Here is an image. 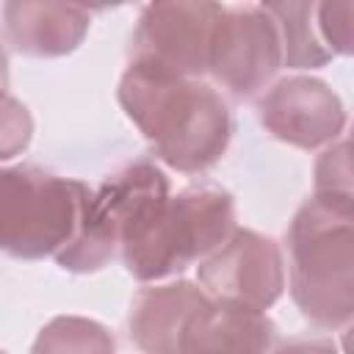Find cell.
Returning a JSON list of instances; mask_svg holds the SVG:
<instances>
[{
  "label": "cell",
  "mask_w": 354,
  "mask_h": 354,
  "mask_svg": "<svg viewBox=\"0 0 354 354\" xmlns=\"http://www.w3.org/2000/svg\"><path fill=\"white\" fill-rule=\"evenodd\" d=\"M224 6L205 0H171L144 6L130 39V66L166 77L199 80L210 64L213 30Z\"/></svg>",
  "instance_id": "obj_5"
},
{
  "label": "cell",
  "mask_w": 354,
  "mask_h": 354,
  "mask_svg": "<svg viewBox=\"0 0 354 354\" xmlns=\"http://www.w3.org/2000/svg\"><path fill=\"white\" fill-rule=\"evenodd\" d=\"M207 301V293L188 279L141 288L130 304L127 318L133 343L141 354H180L188 321Z\"/></svg>",
  "instance_id": "obj_9"
},
{
  "label": "cell",
  "mask_w": 354,
  "mask_h": 354,
  "mask_svg": "<svg viewBox=\"0 0 354 354\" xmlns=\"http://www.w3.org/2000/svg\"><path fill=\"white\" fill-rule=\"evenodd\" d=\"M271 354H337L335 343L332 340H321V337H296V340H288L282 346H277Z\"/></svg>",
  "instance_id": "obj_17"
},
{
  "label": "cell",
  "mask_w": 354,
  "mask_h": 354,
  "mask_svg": "<svg viewBox=\"0 0 354 354\" xmlns=\"http://www.w3.org/2000/svg\"><path fill=\"white\" fill-rule=\"evenodd\" d=\"M119 102L155 155L183 174L210 169L230 147L232 113L224 97L202 80L127 66L119 80Z\"/></svg>",
  "instance_id": "obj_1"
},
{
  "label": "cell",
  "mask_w": 354,
  "mask_h": 354,
  "mask_svg": "<svg viewBox=\"0 0 354 354\" xmlns=\"http://www.w3.org/2000/svg\"><path fill=\"white\" fill-rule=\"evenodd\" d=\"M0 354H6V351H0Z\"/></svg>",
  "instance_id": "obj_19"
},
{
  "label": "cell",
  "mask_w": 354,
  "mask_h": 354,
  "mask_svg": "<svg viewBox=\"0 0 354 354\" xmlns=\"http://www.w3.org/2000/svg\"><path fill=\"white\" fill-rule=\"evenodd\" d=\"M288 282L299 313L340 329L354 315V205L310 196L288 227Z\"/></svg>",
  "instance_id": "obj_2"
},
{
  "label": "cell",
  "mask_w": 354,
  "mask_h": 354,
  "mask_svg": "<svg viewBox=\"0 0 354 354\" xmlns=\"http://www.w3.org/2000/svg\"><path fill=\"white\" fill-rule=\"evenodd\" d=\"M235 230V202L218 185H188L169 196L160 216L144 235L122 246L127 271L141 282L180 274L194 260H205Z\"/></svg>",
  "instance_id": "obj_3"
},
{
  "label": "cell",
  "mask_w": 354,
  "mask_h": 354,
  "mask_svg": "<svg viewBox=\"0 0 354 354\" xmlns=\"http://www.w3.org/2000/svg\"><path fill=\"white\" fill-rule=\"evenodd\" d=\"M282 66V44L263 6L224 8L210 44L207 72L232 97H252Z\"/></svg>",
  "instance_id": "obj_7"
},
{
  "label": "cell",
  "mask_w": 354,
  "mask_h": 354,
  "mask_svg": "<svg viewBox=\"0 0 354 354\" xmlns=\"http://www.w3.org/2000/svg\"><path fill=\"white\" fill-rule=\"evenodd\" d=\"M33 138L30 111L11 94L0 97V163L22 155Z\"/></svg>",
  "instance_id": "obj_15"
},
{
  "label": "cell",
  "mask_w": 354,
  "mask_h": 354,
  "mask_svg": "<svg viewBox=\"0 0 354 354\" xmlns=\"http://www.w3.org/2000/svg\"><path fill=\"white\" fill-rule=\"evenodd\" d=\"M260 124L279 141L299 149L329 147L346 127L340 97L318 77L293 75L277 80L257 102Z\"/></svg>",
  "instance_id": "obj_8"
},
{
  "label": "cell",
  "mask_w": 354,
  "mask_h": 354,
  "mask_svg": "<svg viewBox=\"0 0 354 354\" xmlns=\"http://www.w3.org/2000/svg\"><path fill=\"white\" fill-rule=\"evenodd\" d=\"M321 39L332 55H351L354 50V3H315Z\"/></svg>",
  "instance_id": "obj_16"
},
{
  "label": "cell",
  "mask_w": 354,
  "mask_h": 354,
  "mask_svg": "<svg viewBox=\"0 0 354 354\" xmlns=\"http://www.w3.org/2000/svg\"><path fill=\"white\" fill-rule=\"evenodd\" d=\"M6 94H8V55L0 44V97H6Z\"/></svg>",
  "instance_id": "obj_18"
},
{
  "label": "cell",
  "mask_w": 354,
  "mask_h": 354,
  "mask_svg": "<svg viewBox=\"0 0 354 354\" xmlns=\"http://www.w3.org/2000/svg\"><path fill=\"white\" fill-rule=\"evenodd\" d=\"M30 354H116V343L100 321L58 315L41 326Z\"/></svg>",
  "instance_id": "obj_13"
},
{
  "label": "cell",
  "mask_w": 354,
  "mask_h": 354,
  "mask_svg": "<svg viewBox=\"0 0 354 354\" xmlns=\"http://www.w3.org/2000/svg\"><path fill=\"white\" fill-rule=\"evenodd\" d=\"M266 14L274 19L279 44H282V64L290 69H318L329 64L335 55L326 50L318 19L315 3L307 0H282V3H260Z\"/></svg>",
  "instance_id": "obj_12"
},
{
  "label": "cell",
  "mask_w": 354,
  "mask_h": 354,
  "mask_svg": "<svg viewBox=\"0 0 354 354\" xmlns=\"http://www.w3.org/2000/svg\"><path fill=\"white\" fill-rule=\"evenodd\" d=\"M0 14L6 39L14 50L33 58H61L75 53L91 25V11L75 3L11 0Z\"/></svg>",
  "instance_id": "obj_10"
},
{
  "label": "cell",
  "mask_w": 354,
  "mask_h": 354,
  "mask_svg": "<svg viewBox=\"0 0 354 354\" xmlns=\"http://www.w3.org/2000/svg\"><path fill=\"white\" fill-rule=\"evenodd\" d=\"M199 285L213 301L266 313L285 288L282 252L271 238L235 227L216 252L199 260Z\"/></svg>",
  "instance_id": "obj_6"
},
{
  "label": "cell",
  "mask_w": 354,
  "mask_h": 354,
  "mask_svg": "<svg viewBox=\"0 0 354 354\" xmlns=\"http://www.w3.org/2000/svg\"><path fill=\"white\" fill-rule=\"evenodd\" d=\"M274 321L266 313L207 301L185 326L180 354H268Z\"/></svg>",
  "instance_id": "obj_11"
},
{
  "label": "cell",
  "mask_w": 354,
  "mask_h": 354,
  "mask_svg": "<svg viewBox=\"0 0 354 354\" xmlns=\"http://www.w3.org/2000/svg\"><path fill=\"white\" fill-rule=\"evenodd\" d=\"M86 188L39 166H0V252L55 257L75 235Z\"/></svg>",
  "instance_id": "obj_4"
},
{
  "label": "cell",
  "mask_w": 354,
  "mask_h": 354,
  "mask_svg": "<svg viewBox=\"0 0 354 354\" xmlns=\"http://www.w3.org/2000/svg\"><path fill=\"white\" fill-rule=\"evenodd\" d=\"M313 196L329 199V202H346L354 205V188H351V155H348V138H340L329 144L318 163H315V191Z\"/></svg>",
  "instance_id": "obj_14"
}]
</instances>
